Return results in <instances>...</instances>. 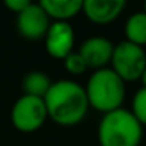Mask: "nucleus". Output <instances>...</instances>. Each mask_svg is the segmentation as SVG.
I'll list each match as a JSON object with an SVG mask.
<instances>
[{
	"mask_svg": "<svg viewBox=\"0 0 146 146\" xmlns=\"http://www.w3.org/2000/svg\"><path fill=\"white\" fill-rule=\"evenodd\" d=\"M44 104L47 116L63 127L77 126L85 119L90 110L85 86L71 79L52 82L47 94L44 96Z\"/></svg>",
	"mask_w": 146,
	"mask_h": 146,
	"instance_id": "obj_1",
	"label": "nucleus"
},
{
	"mask_svg": "<svg viewBox=\"0 0 146 146\" xmlns=\"http://www.w3.org/2000/svg\"><path fill=\"white\" fill-rule=\"evenodd\" d=\"M85 93L90 108L105 115L123 107L126 99V83L108 66L93 71L85 85Z\"/></svg>",
	"mask_w": 146,
	"mask_h": 146,
	"instance_id": "obj_2",
	"label": "nucleus"
},
{
	"mask_svg": "<svg viewBox=\"0 0 146 146\" xmlns=\"http://www.w3.org/2000/svg\"><path fill=\"white\" fill-rule=\"evenodd\" d=\"M141 138L143 126L130 110L121 107L102 115L98 126L99 146H140Z\"/></svg>",
	"mask_w": 146,
	"mask_h": 146,
	"instance_id": "obj_3",
	"label": "nucleus"
},
{
	"mask_svg": "<svg viewBox=\"0 0 146 146\" xmlns=\"http://www.w3.org/2000/svg\"><path fill=\"white\" fill-rule=\"evenodd\" d=\"M11 124L16 130L24 133L36 132L47 121V108L44 99L22 94L11 107Z\"/></svg>",
	"mask_w": 146,
	"mask_h": 146,
	"instance_id": "obj_4",
	"label": "nucleus"
},
{
	"mask_svg": "<svg viewBox=\"0 0 146 146\" xmlns=\"http://www.w3.org/2000/svg\"><path fill=\"white\" fill-rule=\"evenodd\" d=\"M110 68L124 83L140 80L146 68V52L143 47L121 41L115 44Z\"/></svg>",
	"mask_w": 146,
	"mask_h": 146,
	"instance_id": "obj_5",
	"label": "nucleus"
},
{
	"mask_svg": "<svg viewBox=\"0 0 146 146\" xmlns=\"http://www.w3.org/2000/svg\"><path fill=\"white\" fill-rule=\"evenodd\" d=\"M50 24H52V21L49 19L46 11L41 8L39 2L38 3L32 2L16 17L17 32L27 41H39V39H44Z\"/></svg>",
	"mask_w": 146,
	"mask_h": 146,
	"instance_id": "obj_6",
	"label": "nucleus"
},
{
	"mask_svg": "<svg viewBox=\"0 0 146 146\" xmlns=\"http://www.w3.org/2000/svg\"><path fill=\"white\" fill-rule=\"evenodd\" d=\"M76 33L69 22H52L44 36V47L47 55L55 60H64L74 52Z\"/></svg>",
	"mask_w": 146,
	"mask_h": 146,
	"instance_id": "obj_7",
	"label": "nucleus"
},
{
	"mask_svg": "<svg viewBox=\"0 0 146 146\" xmlns=\"http://www.w3.org/2000/svg\"><path fill=\"white\" fill-rule=\"evenodd\" d=\"M115 44L105 36H90L80 44L79 54L85 60L88 69L98 71L108 68L113 55Z\"/></svg>",
	"mask_w": 146,
	"mask_h": 146,
	"instance_id": "obj_8",
	"label": "nucleus"
},
{
	"mask_svg": "<svg viewBox=\"0 0 146 146\" xmlns=\"http://www.w3.org/2000/svg\"><path fill=\"white\" fill-rule=\"evenodd\" d=\"M126 5L124 0H83L82 14L96 25H108L121 16Z\"/></svg>",
	"mask_w": 146,
	"mask_h": 146,
	"instance_id": "obj_9",
	"label": "nucleus"
},
{
	"mask_svg": "<svg viewBox=\"0 0 146 146\" xmlns=\"http://www.w3.org/2000/svg\"><path fill=\"white\" fill-rule=\"evenodd\" d=\"M39 5L52 22H69L82 13L83 0H41Z\"/></svg>",
	"mask_w": 146,
	"mask_h": 146,
	"instance_id": "obj_10",
	"label": "nucleus"
},
{
	"mask_svg": "<svg viewBox=\"0 0 146 146\" xmlns=\"http://www.w3.org/2000/svg\"><path fill=\"white\" fill-rule=\"evenodd\" d=\"M124 41L145 49L146 46V13L137 11L127 17L124 24Z\"/></svg>",
	"mask_w": 146,
	"mask_h": 146,
	"instance_id": "obj_11",
	"label": "nucleus"
},
{
	"mask_svg": "<svg viewBox=\"0 0 146 146\" xmlns=\"http://www.w3.org/2000/svg\"><path fill=\"white\" fill-rule=\"evenodd\" d=\"M50 85H52L50 77L42 71H30L22 79V91L27 96H35V98L44 99Z\"/></svg>",
	"mask_w": 146,
	"mask_h": 146,
	"instance_id": "obj_12",
	"label": "nucleus"
},
{
	"mask_svg": "<svg viewBox=\"0 0 146 146\" xmlns=\"http://www.w3.org/2000/svg\"><path fill=\"white\" fill-rule=\"evenodd\" d=\"M130 111L135 116V119L146 127V88H138L137 93L132 98V104H130Z\"/></svg>",
	"mask_w": 146,
	"mask_h": 146,
	"instance_id": "obj_13",
	"label": "nucleus"
},
{
	"mask_svg": "<svg viewBox=\"0 0 146 146\" xmlns=\"http://www.w3.org/2000/svg\"><path fill=\"white\" fill-rule=\"evenodd\" d=\"M63 66H64V69H66V72L72 74V76H80V74H83L86 69H88L85 60H83L82 55H80L77 50L71 52V54L64 58Z\"/></svg>",
	"mask_w": 146,
	"mask_h": 146,
	"instance_id": "obj_14",
	"label": "nucleus"
},
{
	"mask_svg": "<svg viewBox=\"0 0 146 146\" xmlns=\"http://www.w3.org/2000/svg\"><path fill=\"white\" fill-rule=\"evenodd\" d=\"M30 3H32V0H5V7L11 13H16V16L19 13H22Z\"/></svg>",
	"mask_w": 146,
	"mask_h": 146,
	"instance_id": "obj_15",
	"label": "nucleus"
},
{
	"mask_svg": "<svg viewBox=\"0 0 146 146\" xmlns=\"http://www.w3.org/2000/svg\"><path fill=\"white\" fill-rule=\"evenodd\" d=\"M140 83H141V88H146V68L143 71L141 77H140Z\"/></svg>",
	"mask_w": 146,
	"mask_h": 146,
	"instance_id": "obj_16",
	"label": "nucleus"
},
{
	"mask_svg": "<svg viewBox=\"0 0 146 146\" xmlns=\"http://www.w3.org/2000/svg\"><path fill=\"white\" fill-rule=\"evenodd\" d=\"M143 11L146 13V2H145V7H143Z\"/></svg>",
	"mask_w": 146,
	"mask_h": 146,
	"instance_id": "obj_17",
	"label": "nucleus"
}]
</instances>
